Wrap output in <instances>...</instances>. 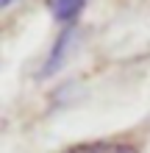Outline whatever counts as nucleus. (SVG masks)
<instances>
[{
    "instance_id": "f257e3e1",
    "label": "nucleus",
    "mask_w": 150,
    "mask_h": 153,
    "mask_svg": "<svg viewBox=\"0 0 150 153\" xmlns=\"http://www.w3.org/2000/svg\"><path fill=\"white\" fill-rule=\"evenodd\" d=\"M50 11L53 17H56L58 22H64V25H72L78 20V14L83 11V6H86V0H50Z\"/></svg>"
},
{
    "instance_id": "f03ea898",
    "label": "nucleus",
    "mask_w": 150,
    "mask_h": 153,
    "mask_svg": "<svg viewBox=\"0 0 150 153\" xmlns=\"http://www.w3.org/2000/svg\"><path fill=\"white\" fill-rule=\"evenodd\" d=\"M64 153H139V150L125 142H83V145H75Z\"/></svg>"
},
{
    "instance_id": "7ed1b4c3",
    "label": "nucleus",
    "mask_w": 150,
    "mask_h": 153,
    "mask_svg": "<svg viewBox=\"0 0 150 153\" xmlns=\"http://www.w3.org/2000/svg\"><path fill=\"white\" fill-rule=\"evenodd\" d=\"M69 36H72V33H69V28H67V31H64V33H61V36H58V42L53 45L50 61H47L45 67H42V73H45V75H50V73H56V70H58L61 59H64V50H67V42H69Z\"/></svg>"
},
{
    "instance_id": "20e7f679",
    "label": "nucleus",
    "mask_w": 150,
    "mask_h": 153,
    "mask_svg": "<svg viewBox=\"0 0 150 153\" xmlns=\"http://www.w3.org/2000/svg\"><path fill=\"white\" fill-rule=\"evenodd\" d=\"M11 3H14V0H0V6H3V8H8Z\"/></svg>"
}]
</instances>
